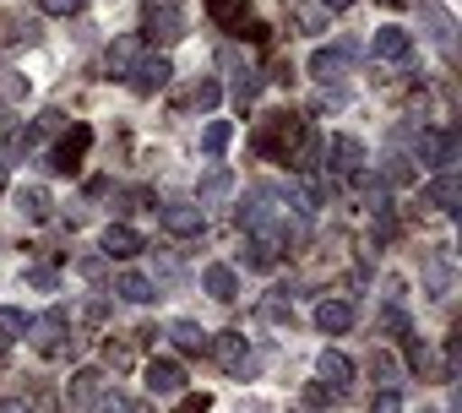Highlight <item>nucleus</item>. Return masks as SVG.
Returning a JSON list of instances; mask_svg holds the SVG:
<instances>
[{
	"label": "nucleus",
	"mask_w": 462,
	"mask_h": 413,
	"mask_svg": "<svg viewBox=\"0 0 462 413\" xmlns=\"http://www.w3.org/2000/svg\"><path fill=\"white\" fill-rule=\"evenodd\" d=\"M256 152H267L278 163H300L310 152V125L300 115H267L256 131Z\"/></svg>",
	"instance_id": "f257e3e1"
},
{
	"label": "nucleus",
	"mask_w": 462,
	"mask_h": 413,
	"mask_svg": "<svg viewBox=\"0 0 462 413\" xmlns=\"http://www.w3.org/2000/svg\"><path fill=\"white\" fill-rule=\"evenodd\" d=\"M142 33H147L152 44H174V39H185V12H180V0H147Z\"/></svg>",
	"instance_id": "f03ea898"
},
{
	"label": "nucleus",
	"mask_w": 462,
	"mask_h": 413,
	"mask_svg": "<svg viewBox=\"0 0 462 413\" xmlns=\"http://www.w3.org/2000/svg\"><path fill=\"white\" fill-rule=\"evenodd\" d=\"M457 131H419V142H413V158L419 163H430L435 174H446V169H457Z\"/></svg>",
	"instance_id": "7ed1b4c3"
},
{
	"label": "nucleus",
	"mask_w": 462,
	"mask_h": 413,
	"mask_svg": "<svg viewBox=\"0 0 462 413\" xmlns=\"http://www.w3.org/2000/svg\"><path fill=\"white\" fill-rule=\"evenodd\" d=\"M158 224H163L174 240H196V234L207 229V206H196V201H163V206H158Z\"/></svg>",
	"instance_id": "20e7f679"
},
{
	"label": "nucleus",
	"mask_w": 462,
	"mask_h": 413,
	"mask_svg": "<svg viewBox=\"0 0 462 413\" xmlns=\"http://www.w3.org/2000/svg\"><path fill=\"white\" fill-rule=\"evenodd\" d=\"M88 147H93V131H88V125H71V131L50 147V169H55V174H77L82 158H88Z\"/></svg>",
	"instance_id": "39448f33"
},
{
	"label": "nucleus",
	"mask_w": 462,
	"mask_h": 413,
	"mask_svg": "<svg viewBox=\"0 0 462 413\" xmlns=\"http://www.w3.org/2000/svg\"><path fill=\"white\" fill-rule=\"evenodd\" d=\"M419 23L430 28V44H435L440 55L457 50V23H451V12L440 6V0H419Z\"/></svg>",
	"instance_id": "423d86ee"
},
{
	"label": "nucleus",
	"mask_w": 462,
	"mask_h": 413,
	"mask_svg": "<svg viewBox=\"0 0 462 413\" xmlns=\"http://www.w3.org/2000/svg\"><path fill=\"white\" fill-rule=\"evenodd\" d=\"M98 397H104V370L88 364V370H77V375L66 381V408H71V413H93Z\"/></svg>",
	"instance_id": "0eeeda50"
},
{
	"label": "nucleus",
	"mask_w": 462,
	"mask_h": 413,
	"mask_svg": "<svg viewBox=\"0 0 462 413\" xmlns=\"http://www.w3.org/2000/svg\"><path fill=\"white\" fill-rule=\"evenodd\" d=\"M169 77H174V66H169L163 55H142V60H136V71H131L125 82H131L142 98H152V93H163V87H169Z\"/></svg>",
	"instance_id": "6e6552de"
},
{
	"label": "nucleus",
	"mask_w": 462,
	"mask_h": 413,
	"mask_svg": "<svg viewBox=\"0 0 462 413\" xmlns=\"http://www.w3.org/2000/svg\"><path fill=\"white\" fill-rule=\"evenodd\" d=\"M23 337H33V348L44 353V359H55L60 348H66V310H50V316H39Z\"/></svg>",
	"instance_id": "1a4fd4ad"
},
{
	"label": "nucleus",
	"mask_w": 462,
	"mask_h": 413,
	"mask_svg": "<svg viewBox=\"0 0 462 413\" xmlns=\"http://www.w3.org/2000/svg\"><path fill=\"white\" fill-rule=\"evenodd\" d=\"M370 55L386 60V66H402V60L413 55V33H402V28H375V33H370Z\"/></svg>",
	"instance_id": "9d476101"
},
{
	"label": "nucleus",
	"mask_w": 462,
	"mask_h": 413,
	"mask_svg": "<svg viewBox=\"0 0 462 413\" xmlns=\"http://www.w3.org/2000/svg\"><path fill=\"white\" fill-rule=\"evenodd\" d=\"M316 370H321V386H327L332 397H348V386H354V359H348V353L327 348V353L316 359Z\"/></svg>",
	"instance_id": "9b49d317"
},
{
	"label": "nucleus",
	"mask_w": 462,
	"mask_h": 413,
	"mask_svg": "<svg viewBox=\"0 0 462 413\" xmlns=\"http://www.w3.org/2000/svg\"><path fill=\"white\" fill-rule=\"evenodd\" d=\"M142 381H147L152 397H174V391H185V370H180V359H147Z\"/></svg>",
	"instance_id": "f8f14e48"
},
{
	"label": "nucleus",
	"mask_w": 462,
	"mask_h": 413,
	"mask_svg": "<svg viewBox=\"0 0 462 413\" xmlns=\"http://www.w3.org/2000/svg\"><path fill=\"white\" fill-rule=\"evenodd\" d=\"M207 348L217 353V364H223V370L245 375V364H251V343H245V332H217V337H212Z\"/></svg>",
	"instance_id": "ddd939ff"
},
{
	"label": "nucleus",
	"mask_w": 462,
	"mask_h": 413,
	"mask_svg": "<svg viewBox=\"0 0 462 413\" xmlns=\"http://www.w3.org/2000/svg\"><path fill=\"white\" fill-rule=\"evenodd\" d=\"M348 60H354V50H348V44H332V50L321 44V50L310 55V77H316L321 87H332V82H337V77L348 71Z\"/></svg>",
	"instance_id": "4468645a"
},
{
	"label": "nucleus",
	"mask_w": 462,
	"mask_h": 413,
	"mask_svg": "<svg viewBox=\"0 0 462 413\" xmlns=\"http://www.w3.org/2000/svg\"><path fill=\"white\" fill-rule=\"evenodd\" d=\"M201 289H207L217 305H235V299H240V278H235V267H223V262L201 267Z\"/></svg>",
	"instance_id": "2eb2a0df"
},
{
	"label": "nucleus",
	"mask_w": 462,
	"mask_h": 413,
	"mask_svg": "<svg viewBox=\"0 0 462 413\" xmlns=\"http://www.w3.org/2000/svg\"><path fill=\"white\" fill-rule=\"evenodd\" d=\"M136 60H142V39H136V33H125V39H115V44H109L104 71H109V77H131V71H136Z\"/></svg>",
	"instance_id": "dca6fc26"
},
{
	"label": "nucleus",
	"mask_w": 462,
	"mask_h": 413,
	"mask_svg": "<svg viewBox=\"0 0 462 413\" xmlns=\"http://www.w3.org/2000/svg\"><path fill=\"white\" fill-rule=\"evenodd\" d=\"M327 169H332V174H354V169H365V147H359L354 136H332V142H327Z\"/></svg>",
	"instance_id": "f3484780"
},
{
	"label": "nucleus",
	"mask_w": 462,
	"mask_h": 413,
	"mask_svg": "<svg viewBox=\"0 0 462 413\" xmlns=\"http://www.w3.org/2000/svg\"><path fill=\"white\" fill-rule=\"evenodd\" d=\"M136 251H147L142 229H131V224H109V229H104V256L125 262V256H136Z\"/></svg>",
	"instance_id": "a211bd4d"
},
{
	"label": "nucleus",
	"mask_w": 462,
	"mask_h": 413,
	"mask_svg": "<svg viewBox=\"0 0 462 413\" xmlns=\"http://www.w3.org/2000/svg\"><path fill=\"white\" fill-rule=\"evenodd\" d=\"M457 201H462V185H457V174L446 169V174H435L430 185H424V206H435V213H457Z\"/></svg>",
	"instance_id": "6ab92c4d"
},
{
	"label": "nucleus",
	"mask_w": 462,
	"mask_h": 413,
	"mask_svg": "<svg viewBox=\"0 0 462 413\" xmlns=\"http://www.w3.org/2000/svg\"><path fill=\"white\" fill-rule=\"evenodd\" d=\"M17 213H23L28 224H50L55 201H50V190H44V185H23V190H17Z\"/></svg>",
	"instance_id": "aec40b11"
},
{
	"label": "nucleus",
	"mask_w": 462,
	"mask_h": 413,
	"mask_svg": "<svg viewBox=\"0 0 462 413\" xmlns=\"http://www.w3.org/2000/svg\"><path fill=\"white\" fill-rule=\"evenodd\" d=\"M115 294H120L125 305H152V299H158V283H152L147 272H120V278H115Z\"/></svg>",
	"instance_id": "412c9836"
},
{
	"label": "nucleus",
	"mask_w": 462,
	"mask_h": 413,
	"mask_svg": "<svg viewBox=\"0 0 462 413\" xmlns=\"http://www.w3.org/2000/svg\"><path fill=\"white\" fill-rule=\"evenodd\" d=\"M228 190H235V174L217 163V169H207V174L196 179V206H212V201H223Z\"/></svg>",
	"instance_id": "4be33fe9"
},
{
	"label": "nucleus",
	"mask_w": 462,
	"mask_h": 413,
	"mask_svg": "<svg viewBox=\"0 0 462 413\" xmlns=\"http://www.w3.org/2000/svg\"><path fill=\"white\" fill-rule=\"evenodd\" d=\"M424 283H430V299H451V256L446 251H435L424 262Z\"/></svg>",
	"instance_id": "5701e85b"
},
{
	"label": "nucleus",
	"mask_w": 462,
	"mask_h": 413,
	"mask_svg": "<svg viewBox=\"0 0 462 413\" xmlns=\"http://www.w3.org/2000/svg\"><path fill=\"white\" fill-rule=\"evenodd\" d=\"M316 326L321 332H348L354 326V305L348 299H321L316 305Z\"/></svg>",
	"instance_id": "b1692460"
},
{
	"label": "nucleus",
	"mask_w": 462,
	"mask_h": 413,
	"mask_svg": "<svg viewBox=\"0 0 462 413\" xmlns=\"http://www.w3.org/2000/svg\"><path fill=\"white\" fill-rule=\"evenodd\" d=\"M245 12H251V0H207V17L217 28H245Z\"/></svg>",
	"instance_id": "393cba45"
},
{
	"label": "nucleus",
	"mask_w": 462,
	"mask_h": 413,
	"mask_svg": "<svg viewBox=\"0 0 462 413\" xmlns=\"http://www.w3.org/2000/svg\"><path fill=\"white\" fill-rule=\"evenodd\" d=\"M169 337H174V348H185V353H201V348L212 343L196 321H169Z\"/></svg>",
	"instance_id": "a878e982"
},
{
	"label": "nucleus",
	"mask_w": 462,
	"mask_h": 413,
	"mask_svg": "<svg viewBox=\"0 0 462 413\" xmlns=\"http://www.w3.org/2000/svg\"><path fill=\"white\" fill-rule=\"evenodd\" d=\"M278 251H283V245H273V240H251V245H245V267H251V272H273V267H278Z\"/></svg>",
	"instance_id": "bb28decb"
},
{
	"label": "nucleus",
	"mask_w": 462,
	"mask_h": 413,
	"mask_svg": "<svg viewBox=\"0 0 462 413\" xmlns=\"http://www.w3.org/2000/svg\"><path fill=\"white\" fill-rule=\"evenodd\" d=\"M228 142H235V125H228V120H212V125L201 131V147H207L212 158H217V152H223Z\"/></svg>",
	"instance_id": "cd10ccee"
},
{
	"label": "nucleus",
	"mask_w": 462,
	"mask_h": 413,
	"mask_svg": "<svg viewBox=\"0 0 462 413\" xmlns=\"http://www.w3.org/2000/svg\"><path fill=\"white\" fill-rule=\"evenodd\" d=\"M23 332H28V316L23 310H0V348H12Z\"/></svg>",
	"instance_id": "c85d7f7f"
},
{
	"label": "nucleus",
	"mask_w": 462,
	"mask_h": 413,
	"mask_svg": "<svg viewBox=\"0 0 462 413\" xmlns=\"http://www.w3.org/2000/svg\"><path fill=\"white\" fill-rule=\"evenodd\" d=\"M256 93H262V71H251V66L235 71V104H251Z\"/></svg>",
	"instance_id": "c756f323"
},
{
	"label": "nucleus",
	"mask_w": 462,
	"mask_h": 413,
	"mask_svg": "<svg viewBox=\"0 0 462 413\" xmlns=\"http://www.w3.org/2000/svg\"><path fill=\"white\" fill-rule=\"evenodd\" d=\"M370 370H375V375H381L386 386H397V381H402V364H397V359H392L386 348H375V359H370Z\"/></svg>",
	"instance_id": "7c9ffc66"
},
{
	"label": "nucleus",
	"mask_w": 462,
	"mask_h": 413,
	"mask_svg": "<svg viewBox=\"0 0 462 413\" xmlns=\"http://www.w3.org/2000/svg\"><path fill=\"white\" fill-rule=\"evenodd\" d=\"M217 98H223V87H217L212 77H201V82H196V93H190V104H196V109H217Z\"/></svg>",
	"instance_id": "2f4dec72"
},
{
	"label": "nucleus",
	"mask_w": 462,
	"mask_h": 413,
	"mask_svg": "<svg viewBox=\"0 0 462 413\" xmlns=\"http://www.w3.org/2000/svg\"><path fill=\"white\" fill-rule=\"evenodd\" d=\"M370 413H402V391H397V386L375 391V397H370Z\"/></svg>",
	"instance_id": "473e14b6"
},
{
	"label": "nucleus",
	"mask_w": 462,
	"mask_h": 413,
	"mask_svg": "<svg viewBox=\"0 0 462 413\" xmlns=\"http://www.w3.org/2000/svg\"><path fill=\"white\" fill-rule=\"evenodd\" d=\"M82 6H88V0H39V12H44V17H77Z\"/></svg>",
	"instance_id": "72a5a7b5"
},
{
	"label": "nucleus",
	"mask_w": 462,
	"mask_h": 413,
	"mask_svg": "<svg viewBox=\"0 0 462 413\" xmlns=\"http://www.w3.org/2000/svg\"><path fill=\"white\" fill-rule=\"evenodd\" d=\"M93 413H136V408H131V397H120V391L109 397V391H104V397L93 402Z\"/></svg>",
	"instance_id": "f704fd0d"
},
{
	"label": "nucleus",
	"mask_w": 462,
	"mask_h": 413,
	"mask_svg": "<svg viewBox=\"0 0 462 413\" xmlns=\"http://www.w3.org/2000/svg\"><path fill=\"white\" fill-rule=\"evenodd\" d=\"M381 179H386V185H408V163H402V158H386Z\"/></svg>",
	"instance_id": "c9c22d12"
},
{
	"label": "nucleus",
	"mask_w": 462,
	"mask_h": 413,
	"mask_svg": "<svg viewBox=\"0 0 462 413\" xmlns=\"http://www.w3.org/2000/svg\"><path fill=\"white\" fill-rule=\"evenodd\" d=\"M0 93H6V98H23V93H28V82H23L17 71H0Z\"/></svg>",
	"instance_id": "e433bc0d"
},
{
	"label": "nucleus",
	"mask_w": 462,
	"mask_h": 413,
	"mask_svg": "<svg viewBox=\"0 0 462 413\" xmlns=\"http://www.w3.org/2000/svg\"><path fill=\"white\" fill-rule=\"evenodd\" d=\"M28 283H33V289H44V294H50V289H55V272H50V267H33V272H28Z\"/></svg>",
	"instance_id": "4c0bfd02"
},
{
	"label": "nucleus",
	"mask_w": 462,
	"mask_h": 413,
	"mask_svg": "<svg viewBox=\"0 0 462 413\" xmlns=\"http://www.w3.org/2000/svg\"><path fill=\"white\" fill-rule=\"evenodd\" d=\"M207 408H212V397H207V391H201V397H185V402H180V413H207Z\"/></svg>",
	"instance_id": "58836bf2"
},
{
	"label": "nucleus",
	"mask_w": 462,
	"mask_h": 413,
	"mask_svg": "<svg viewBox=\"0 0 462 413\" xmlns=\"http://www.w3.org/2000/svg\"><path fill=\"white\" fill-rule=\"evenodd\" d=\"M0 413H28V402H17V397H12V402H0Z\"/></svg>",
	"instance_id": "ea45409f"
},
{
	"label": "nucleus",
	"mask_w": 462,
	"mask_h": 413,
	"mask_svg": "<svg viewBox=\"0 0 462 413\" xmlns=\"http://www.w3.org/2000/svg\"><path fill=\"white\" fill-rule=\"evenodd\" d=\"M321 6H327V12H348V6H354V0H321Z\"/></svg>",
	"instance_id": "a19ab883"
},
{
	"label": "nucleus",
	"mask_w": 462,
	"mask_h": 413,
	"mask_svg": "<svg viewBox=\"0 0 462 413\" xmlns=\"http://www.w3.org/2000/svg\"><path fill=\"white\" fill-rule=\"evenodd\" d=\"M240 413H267V408H262V402H251V408H240Z\"/></svg>",
	"instance_id": "79ce46f5"
},
{
	"label": "nucleus",
	"mask_w": 462,
	"mask_h": 413,
	"mask_svg": "<svg viewBox=\"0 0 462 413\" xmlns=\"http://www.w3.org/2000/svg\"><path fill=\"white\" fill-rule=\"evenodd\" d=\"M0 190H6V163H0Z\"/></svg>",
	"instance_id": "37998d69"
},
{
	"label": "nucleus",
	"mask_w": 462,
	"mask_h": 413,
	"mask_svg": "<svg viewBox=\"0 0 462 413\" xmlns=\"http://www.w3.org/2000/svg\"><path fill=\"white\" fill-rule=\"evenodd\" d=\"M386 6H402V0H386Z\"/></svg>",
	"instance_id": "c03bdc74"
}]
</instances>
